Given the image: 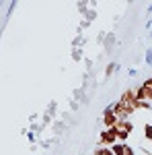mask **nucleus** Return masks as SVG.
<instances>
[{"label":"nucleus","mask_w":152,"mask_h":155,"mask_svg":"<svg viewBox=\"0 0 152 155\" xmlns=\"http://www.w3.org/2000/svg\"><path fill=\"white\" fill-rule=\"evenodd\" d=\"M115 130H117V143H126L128 137L132 134V130H134V126H132L129 120H119L117 126H115Z\"/></svg>","instance_id":"obj_1"},{"label":"nucleus","mask_w":152,"mask_h":155,"mask_svg":"<svg viewBox=\"0 0 152 155\" xmlns=\"http://www.w3.org/2000/svg\"><path fill=\"white\" fill-rule=\"evenodd\" d=\"M113 112H115V116L119 120H129V116L136 112L134 107L129 106V104H123V101H117V104H113Z\"/></svg>","instance_id":"obj_2"},{"label":"nucleus","mask_w":152,"mask_h":155,"mask_svg":"<svg viewBox=\"0 0 152 155\" xmlns=\"http://www.w3.org/2000/svg\"><path fill=\"white\" fill-rule=\"evenodd\" d=\"M119 118L115 116V112H113V104H109L105 107V112H103V124H105V128H115Z\"/></svg>","instance_id":"obj_3"},{"label":"nucleus","mask_w":152,"mask_h":155,"mask_svg":"<svg viewBox=\"0 0 152 155\" xmlns=\"http://www.w3.org/2000/svg\"><path fill=\"white\" fill-rule=\"evenodd\" d=\"M115 143H117V130L115 128H105V130L101 132V145L113 147Z\"/></svg>","instance_id":"obj_4"},{"label":"nucleus","mask_w":152,"mask_h":155,"mask_svg":"<svg viewBox=\"0 0 152 155\" xmlns=\"http://www.w3.org/2000/svg\"><path fill=\"white\" fill-rule=\"evenodd\" d=\"M109 149H111L113 155H126V145L123 143H115L113 147H109Z\"/></svg>","instance_id":"obj_5"},{"label":"nucleus","mask_w":152,"mask_h":155,"mask_svg":"<svg viewBox=\"0 0 152 155\" xmlns=\"http://www.w3.org/2000/svg\"><path fill=\"white\" fill-rule=\"evenodd\" d=\"M144 134H146L148 141H152V124H146V126H144Z\"/></svg>","instance_id":"obj_6"},{"label":"nucleus","mask_w":152,"mask_h":155,"mask_svg":"<svg viewBox=\"0 0 152 155\" xmlns=\"http://www.w3.org/2000/svg\"><path fill=\"white\" fill-rule=\"evenodd\" d=\"M146 62H148V66L152 68V48L148 50V52H146Z\"/></svg>","instance_id":"obj_7"},{"label":"nucleus","mask_w":152,"mask_h":155,"mask_svg":"<svg viewBox=\"0 0 152 155\" xmlns=\"http://www.w3.org/2000/svg\"><path fill=\"white\" fill-rule=\"evenodd\" d=\"M115 68H117V64H113V62H111V64H109V66H107V74H111V72H113V71H115Z\"/></svg>","instance_id":"obj_8"},{"label":"nucleus","mask_w":152,"mask_h":155,"mask_svg":"<svg viewBox=\"0 0 152 155\" xmlns=\"http://www.w3.org/2000/svg\"><path fill=\"white\" fill-rule=\"evenodd\" d=\"M126 155H136L134 151H132V147H129V145H126Z\"/></svg>","instance_id":"obj_9"}]
</instances>
